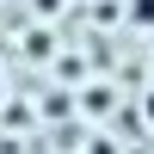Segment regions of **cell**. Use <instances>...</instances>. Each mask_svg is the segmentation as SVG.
Wrapping results in <instances>:
<instances>
[{"label": "cell", "mask_w": 154, "mask_h": 154, "mask_svg": "<svg viewBox=\"0 0 154 154\" xmlns=\"http://www.w3.org/2000/svg\"><path fill=\"white\" fill-rule=\"evenodd\" d=\"M0 99H6V68H0Z\"/></svg>", "instance_id": "obj_3"}, {"label": "cell", "mask_w": 154, "mask_h": 154, "mask_svg": "<svg viewBox=\"0 0 154 154\" xmlns=\"http://www.w3.org/2000/svg\"><path fill=\"white\" fill-rule=\"evenodd\" d=\"M142 117H148V123H154V93H148V99H142Z\"/></svg>", "instance_id": "obj_2"}, {"label": "cell", "mask_w": 154, "mask_h": 154, "mask_svg": "<svg viewBox=\"0 0 154 154\" xmlns=\"http://www.w3.org/2000/svg\"><path fill=\"white\" fill-rule=\"evenodd\" d=\"M123 19H130L136 31H148V37H154V0H130V6H123Z\"/></svg>", "instance_id": "obj_1"}]
</instances>
